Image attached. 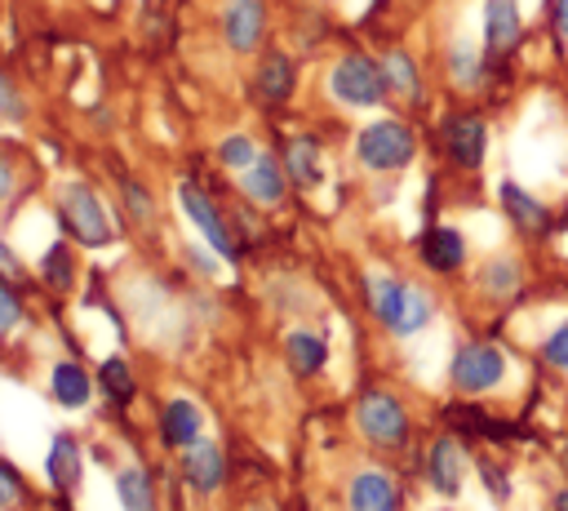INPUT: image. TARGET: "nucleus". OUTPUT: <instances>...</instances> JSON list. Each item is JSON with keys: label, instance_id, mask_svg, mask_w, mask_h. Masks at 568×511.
<instances>
[{"label": "nucleus", "instance_id": "23", "mask_svg": "<svg viewBox=\"0 0 568 511\" xmlns=\"http://www.w3.org/2000/svg\"><path fill=\"white\" fill-rule=\"evenodd\" d=\"M284 351H288V360H293L297 373H320L324 360H328V347H324V338H315V333H288Z\"/></svg>", "mask_w": 568, "mask_h": 511}, {"label": "nucleus", "instance_id": "11", "mask_svg": "<svg viewBox=\"0 0 568 511\" xmlns=\"http://www.w3.org/2000/svg\"><path fill=\"white\" fill-rule=\"evenodd\" d=\"M178 196H182V209L191 213V222L204 231V240L222 253V258H235V244H231V236H226V227H222V213L213 209V200L200 191V187H191V182H182L178 187Z\"/></svg>", "mask_w": 568, "mask_h": 511}, {"label": "nucleus", "instance_id": "29", "mask_svg": "<svg viewBox=\"0 0 568 511\" xmlns=\"http://www.w3.org/2000/svg\"><path fill=\"white\" fill-rule=\"evenodd\" d=\"M435 315V302H430V293L426 289H408V307H404V324H399V333H417L426 320Z\"/></svg>", "mask_w": 568, "mask_h": 511}, {"label": "nucleus", "instance_id": "8", "mask_svg": "<svg viewBox=\"0 0 568 511\" xmlns=\"http://www.w3.org/2000/svg\"><path fill=\"white\" fill-rule=\"evenodd\" d=\"M62 218H67V227H71V236L80 240V244H106L111 240V227H106V213H102V204H98V196L84 187V182H71L67 191H62Z\"/></svg>", "mask_w": 568, "mask_h": 511}, {"label": "nucleus", "instance_id": "10", "mask_svg": "<svg viewBox=\"0 0 568 511\" xmlns=\"http://www.w3.org/2000/svg\"><path fill=\"white\" fill-rule=\"evenodd\" d=\"M524 280H528V267H524V258L510 253V249H506V253H493V258H484V262L475 267V289H479L484 298H493V302L519 298Z\"/></svg>", "mask_w": 568, "mask_h": 511}, {"label": "nucleus", "instance_id": "30", "mask_svg": "<svg viewBox=\"0 0 568 511\" xmlns=\"http://www.w3.org/2000/svg\"><path fill=\"white\" fill-rule=\"evenodd\" d=\"M71 275H75V267H71L67 244H53V249L44 253V280H49L53 289H71Z\"/></svg>", "mask_w": 568, "mask_h": 511}, {"label": "nucleus", "instance_id": "1", "mask_svg": "<svg viewBox=\"0 0 568 511\" xmlns=\"http://www.w3.org/2000/svg\"><path fill=\"white\" fill-rule=\"evenodd\" d=\"M506 373H510V360H506L501 342H493V338L462 342L453 351V364H448V378H453V387L462 395H488V391H497L506 382Z\"/></svg>", "mask_w": 568, "mask_h": 511}, {"label": "nucleus", "instance_id": "34", "mask_svg": "<svg viewBox=\"0 0 568 511\" xmlns=\"http://www.w3.org/2000/svg\"><path fill=\"white\" fill-rule=\"evenodd\" d=\"M0 116H4V120H22V98H18V89L9 84V76H0Z\"/></svg>", "mask_w": 568, "mask_h": 511}, {"label": "nucleus", "instance_id": "36", "mask_svg": "<svg viewBox=\"0 0 568 511\" xmlns=\"http://www.w3.org/2000/svg\"><path fill=\"white\" fill-rule=\"evenodd\" d=\"M546 18H550V31H555V36L568 44V0H550Z\"/></svg>", "mask_w": 568, "mask_h": 511}, {"label": "nucleus", "instance_id": "39", "mask_svg": "<svg viewBox=\"0 0 568 511\" xmlns=\"http://www.w3.org/2000/svg\"><path fill=\"white\" fill-rule=\"evenodd\" d=\"M0 267H4V271H13V253H9L4 244H0Z\"/></svg>", "mask_w": 568, "mask_h": 511}, {"label": "nucleus", "instance_id": "7", "mask_svg": "<svg viewBox=\"0 0 568 511\" xmlns=\"http://www.w3.org/2000/svg\"><path fill=\"white\" fill-rule=\"evenodd\" d=\"M497 200H501L506 222H510L524 240H546V236H550V227H555V209H550L541 196H532L528 187H519L515 178H506V182L497 187Z\"/></svg>", "mask_w": 568, "mask_h": 511}, {"label": "nucleus", "instance_id": "22", "mask_svg": "<svg viewBox=\"0 0 568 511\" xmlns=\"http://www.w3.org/2000/svg\"><path fill=\"white\" fill-rule=\"evenodd\" d=\"M293 62L284 58V53H271L266 62H262V71H257V89H262V98L266 102H284L288 93H293Z\"/></svg>", "mask_w": 568, "mask_h": 511}, {"label": "nucleus", "instance_id": "5", "mask_svg": "<svg viewBox=\"0 0 568 511\" xmlns=\"http://www.w3.org/2000/svg\"><path fill=\"white\" fill-rule=\"evenodd\" d=\"M355 422L382 449H399L408 440V409L390 391H364L355 404Z\"/></svg>", "mask_w": 568, "mask_h": 511}, {"label": "nucleus", "instance_id": "4", "mask_svg": "<svg viewBox=\"0 0 568 511\" xmlns=\"http://www.w3.org/2000/svg\"><path fill=\"white\" fill-rule=\"evenodd\" d=\"M328 89L337 102L346 107H377L386 102V76H382V62H373L368 53H346L337 58V67L328 71Z\"/></svg>", "mask_w": 568, "mask_h": 511}, {"label": "nucleus", "instance_id": "9", "mask_svg": "<svg viewBox=\"0 0 568 511\" xmlns=\"http://www.w3.org/2000/svg\"><path fill=\"white\" fill-rule=\"evenodd\" d=\"M417 258H422V267L435 271V275H457V271L466 267L470 249H466V236H462L457 227L435 222V227L422 231V240H417Z\"/></svg>", "mask_w": 568, "mask_h": 511}, {"label": "nucleus", "instance_id": "24", "mask_svg": "<svg viewBox=\"0 0 568 511\" xmlns=\"http://www.w3.org/2000/svg\"><path fill=\"white\" fill-rule=\"evenodd\" d=\"M53 395H58V404H67V409H80V404L89 400V373H84L80 364L62 360V364L53 369Z\"/></svg>", "mask_w": 568, "mask_h": 511}, {"label": "nucleus", "instance_id": "13", "mask_svg": "<svg viewBox=\"0 0 568 511\" xmlns=\"http://www.w3.org/2000/svg\"><path fill=\"white\" fill-rule=\"evenodd\" d=\"M444 67H448V80H453L457 89H466V93H470V89H484L493 58H488V49H484V44L457 40V44L444 53Z\"/></svg>", "mask_w": 568, "mask_h": 511}, {"label": "nucleus", "instance_id": "31", "mask_svg": "<svg viewBox=\"0 0 568 511\" xmlns=\"http://www.w3.org/2000/svg\"><path fill=\"white\" fill-rule=\"evenodd\" d=\"M222 160H226L231 169H248V164L257 160V151H253L248 138H226V142H222Z\"/></svg>", "mask_w": 568, "mask_h": 511}, {"label": "nucleus", "instance_id": "3", "mask_svg": "<svg viewBox=\"0 0 568 511\" xmlns=\"http://www.w3.org/2000/svg\"><path fill=\"white\" fill-rule=\"evenodd\" d=\"M439 147L453 169L479 173L488 160V120L479 111H453L439 120Z\"/></svg>", "mask_w": 568, "mask_h": 511}, {"label": "nucleus", "instance_id": "6", "mask_svg": "<svg viewBox=\"0 0 568 511\" xmlns=\"http://www.w3.org/2000/svg\"><path fill=\"white\" fill-rule=\"evenodd\" d=\"M524 4L519 0H484V18H479V44L488 49L493 62H506L519 53L524 44Z\"/></svg>", "mask_w": 568, "mask_h": 511}, {"label": "nucleus", "instance_id": "17", "mask_svg": "<svg viewBox=\"0 0 568 511\" xmlns=\"http://www.w3.org/2000/svg\"><path fill=\"white\" fill-rule=\"evenodd\" d=\"M226 40L240 53L257 49V40H262V0H231V9H226Z\"/></svg>", "mask_w": 568, "mask_h": 511}, {"label": "nucleus", "instance_id": "2", "mask_svg": "<svg viewBox=\"0 0 568 511\" xmlns=\"http://www.w3.org/2000/svg\"><path fill=\"white\" fill-rule=\"evenodd\" d=\"M355 156L364 169L373 173H399L413 164L417 156V133L404 124V120H373L359 129L355 138Z\"/></svg>", "mask_w": 568, "mask_h": 511}, {"label": "nucleus", "instance_id": "15", "mask_svg": "<svg viewBox=\"0 0 568 511\" xmlns=\"http://www.w3.org/2000/svg\"><path fill=\"white\" fill-rule=\"evenodd\" d=\"M351 511H399V484L386 471H359L351 480Z\"/></svg>", "mask_w": 568, "mask_h": 511}, {"label": "nucleus", "instance_id": "25", "mask_svg": "<svg viewBox=\"0 0 568 511\" xmlns=\"http://www.w3.org/2000/svg\"><path fill=\"white\" fill-rule=\"evenodd\" d=\"M284 164H288V173H293V182H297V187H311V182H320V147H315L311 138H297V142H288V156H284Z\"/></svg>", "mask_w": 568, "mask_h": 511}, {"label": "nucleus", "instance_id": "27", "mask_svg": "<svg viewBox=\"0 0 568 511\" xmlns=\"http://www.w3.org/2000/svg\"><path fill=\"white\" fill-rule=\"evenodd\" d=\"M120 502H124V511H151V480L142 467L120 471Z\"/></svg>", "mask_w": 568, "mask_h": 511}, {"label": "nucleus", "instance_id": "38", "mask_svg": "<svg viewBox=\"0 0 568 511\" xmlns=\"http://www.w3.org/2000/svg\"><path fill=\"white\" fill-rule=\"evenodd\" d=\"M9 182H13L9 178V164H0V196H9Z\"/></svg>", "mask_w": 568, "mask_h": 511}, {"label": "nucleus", "instance_id": "20", "mask_svg": "<svg viewBox=\"0 0 568 511\" xmlns=\"http://www.w3.org/2000/svg\"><path fill=\"white\" fill-rule=\"evenodd\" d=\"M244 191L262 204H275L284 196V178H280V164L271 156H257L248 169H244Z\"/></svg>", "mask_w": 568, "mask_h": 511}, {"label": "nucleus", "instance_id": "12", "mask_svg": "<svg viewBox=\"0 0 568 511\" xmlns=\"http://www.w3.org/2000/svg\"><path fill=\"white\" fill-rule=\"evenodd\" d=\"M462 467H466V458H462V444L453 435H444V440L430 444V453H426V480H430L435 493L457 498L462 493Z\"/></svg>", "mask_w": 568, "mask_h": 511}, {"label": "nucleus", "instance_id": "14", "mask_svg": "<svg viewBox=\"0 0 568 511\" xmlns=\"http://www.w3.org/2000/svg\"><path fill=\"white\" fill-rule=\"evenodd\" d=\"M408 289H413V284H404V280H395V275H368V307H373V315H377L390 333H399V324H404Z\"/></svg>", "mask_w": 568, "mask_h": 511}, {"label": "nucleus", "instance_id": "21", "mask_svg": "<svg viewBox=\"0 0 568 511\" xmlns=\"http://www.w3.org/2000/svg\"><path fill=\"white\" fill-rule=\"evenodd\" d=\"M49 480L58 484V493H71L80 484V449L71 435H58L49 449Z\"/></svg>", "mask_w": 568, "mask_h": 511}, {"label": "nucleus", "instance_id": "32", "mask_svg": "<svg viewBox=\"0 0 568 511\" xmlns=\"http://www.w3.org/2000/svg\"><path fill=\"white\" fill-rule=\"evenodd\" d=\"M22 498V480H18V471L13 467H4L0 462V507H13Z\"/></svg>", "mask_w": 568, "mask_h": 511}, {"label": "nucleus", "instance_id": "33", "mask_svg": "<svg viewBox=\"0 0 568 511\" xmlns=\"http://www.w3.org/2000/svg\"><path fill=\"white\" fill-rule=\"evenodd\" d=\"M18 315H22V307H18L13 289H9V284H0V333H9V329L18 324Z\"/></svg>", "mask_w": 568, "mask_h": 511}, {"label": "nucleus", "instance_id": "19", "mask_svg": "<svg viewBox=\"0 0 568 511\" xmlns=\"http://www.w3.org/2000/svg\"><path fill=\"white\" fill-rule=\"evenodd\" d=\"M182 471H186V480L195 489L213 493L222 484V449L217 444H191V453L182 458Z\"/></svg>", "mask_w": 568, "mask_h": 511}, {"label": "nucleus", "instance_id": "18", "mask_svg": "<svg viewBox=\"0 0 568 511\" xmlns=\"http://www.w3.org/2000/svg\"><path fill=\"white\" fill-rule=\"evenodd\" d=\"M382 76H386L390 93H399L404 102H422V71L404 49H386L382 53Z\"/></svg>", "mask_w": 568, "mask_h": 511}, {"label": "nucleus", "instance_id": "35", "mask_svg": "<svg viewBox=\"0 0 568 511\" xmlns=\"http://www.w3.org/2000/svg\"><path fill=\"white\" fill-rule=\"evenodd\" d=\"M124 196H129V209H133V218H142V222H151V213H155V209H151V196H146L142 187H133V182L124 187Z\"/></svg>", "mask_w": 568, "mask_h": 511}, {"label": "nucleus", "instance_id": "26", "mask_svg": "<svg viewBox=\"0 0 568 511\" xmlns=\"http://www.w3.org/2000/svg\"><path fill=\"white\" fill-rule=\"evenodd\" d=\"M98 382H102V391H106L115 404H129V400H133V373H129V364H124L120 355L102 360V369H98Z\"/></svg>", "mask_w": 568, "mask_h": 511}, {"label": "nucleus", "instance_id": "28", "mask_svg": "<svg viewBox=\"0 0 568 511\" xmlns=\"http://www.w3.org/2000/svg\"><path fill=\"white\" fill-rule=\"evenodd\" d=\"M537 355H541V364H546V369L568 373V320H559V324L537 342Z\"/></svg>", "mask_w": 568, "mask_h": 511}, {"label": "nucleus", "instance_id": "16", "mask_svg": "<svg viewBox=\"0 0 568 511\" xmlns=\"http://www.w3.org/2000/svg\"><path fill=\"white\" fill-rule=\"evenodd\" d=\"M200 422L204 418H200V409L191 400H169L164 413H160V435H164L169 449H191L195 435H200Z\"/></svg>", "mask_w": 568, "mask_h": 511}, {"label": "nucleus", "instance_id": "37", "mask_svg": "<svg viewBox=\"0 0 568 511\" xmlns=\"http://www.w3.org/2000/svg\"><path fill=\"white\" fill-rule=\"evenodd\" d=\"M550 511H568V489H559V493L550 498Z\"/></svg>", "mask_w": 568, "mask_h": 511}]
</instances>
